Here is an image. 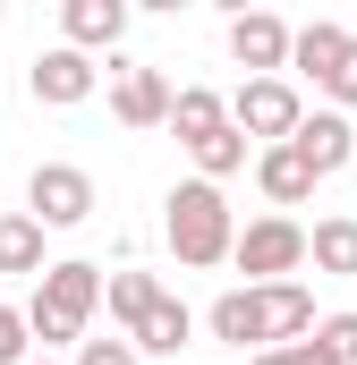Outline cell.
I'll list each match as a JSON object with an SVG mask.
<instances>
[{
    "label": "cell",
    "instance_id": "26",
    "mask_svg": "<svg viewBox=\"0 0 357 365\" xmlns=\"http://www.w3.org/2000/svg\"><path fill=\"white\" fill-rule=\"evenodd\" d=\"M128 9H154V17H178V9H196V0H128Z\"/></svg>",
    "mask_w": 357,
    "mask_h": 365
},
{
    "label": "cell",
    "instance_id": "1",
    "mask_svg": "<svg viewBox=\"0 0 357 365\" xmlns=\"http://www.w3.org/2000/svg\"><path fill=\"white\" fill-rule=\"evenodd\" d=\"M17 314H26V340H43V349H77L86 323L102 314V264H86V255L43 264V272H34V297H26Z\"/></svg>",
    "mask_w": 357,
    "mask_h": 365
},
{
    "label": "cell",
    "instance_id": "14",
    "mask_svg": "<svg viewBox=\"0 0 357 365\" xmlns=\"http://www.w3.org/2000/svg\"><path fill=\"white\" fill-rule=\"evenodd\" d=\"M204 331H213L221 349H264V306H256V280H247V289H221V297L204 306Z\"/></svg>",
    "mask_w": 357,
    "mask_h": 365
},
{
    "label": "cell",
    "instance_id": "23",
    "mask_svg": "<svg viewBox=\"0 0 357 365\" xmlns=\"http://www.w3.org/2000/svg\"><path fill=\"white\" fill-rule=\"evenodd\" d=\"M77 365H145V349L128 331H111V340H77Z\"/></svg>",
    "mask_w": 357,
    "mask_h": 365
},
{
    "label": "cell",
    "instance_id": "18",
    "mask_svg": "<svg viewBox=\"0 0 357 365\" xmlns=\"http://www.w3.org/2000/svg\"><path fill=\"white\" fill-rule=\"evenodd\" d=\"M0 272L9 280L43 272V221H34V212H0Z\"/></svg>",
    "mask_w": 357,
    "mask_h": 365
},
{
    "label": "cell",
    "instance_id": "12",
    "mask_svg": "<svg viewBox=\"0 0 357 365\" xmlns=\"http://www.w3.org/2000/svg\"><path fill=\"white\" fill-rule=\"evenodd\" d=\"M145 357H178L187 340H196V314H187V297H171V289H154V306L136 314V331H128Z\"/></svg>",
    "mask_w": 357,
    "mask_h": 365
},
{
    "label": "cell",
    "instance_id": "27",
    "mask_svg": "<svg viewBox=\"0 0 357 365\" xmlns=\"http://www.w3.org/2000/svg\"><path fill=\"white\" fill-rule=\"evenodd\" d=\"M213 9H221V17H238V9H264V0H213Z\"/></svg>",
    "mask_w": 357,
    "mask_h": 365
},
{
    "label": "cell",
    "instance_id": "19",
    "mask_svg": "<svg viewBox=\"0 0 357 365\" xmlns=\"http://www.w3.org/2000/svg\"><path fill=\"white\" fill-rule=\"evenodd\" d=\"M221 119H230V102L213 86H171V119H162V128H178V145L204 136V128H221Z\"/></svg>",
    "mask_w": 357,
    "mask_h": 365
},
{
    "label": "cell",
    "instance_id": "2",
    "mask_svg": "<svg viewBox=\"0 0 357 365\" xmlns=\"http://www.w3.org/2000/svg\"><path fill=\"white\" fill-rule=\"evenodd\" d=\"M162 238H171L178 272H213V264H230L238 212H230L221 179H178V187H171V204H162Z\"/></svg>",
    "mask_w": 357,
    "mask_h": 365
},
{
    "label": "cell",
    "instance_id": "16",
    "mask_svg": "<svg viewBox=\"0 0 357 365\" xmlns=\"http://www.w3.org/2000/svg\"><path fill=\"white\" fill-rule=\"evenodd\" d=\"M247 153H256V145H247V128H230V119H221V128H204V136H187L196 179H238V170H247Z\"/></svg>",
    "mask_w": 357,
    "mask_h": 365
},
{
    "label": "cell",
    "instance_id": "15",
    "mask_svg": "<svg viewBox=\"0 0 357 365\" xmlns=\"http://www.w3.org/2000/svg\"><path fill=\"white\" fill-rule=\"evenodd\" d=\"M256 187H264V204H306L323 179H315V170L298 162V145L281 136V145H256Z\"/></svg>",
    "mask_w": 357,
    "mask_h": 365
},
{
    "label": "cell",
    "instance_id": "28",
    "mask_svg": "<svg viewBox=\"0 0 357 365\" xmlns=\"http://www.w3.org/2000/svg\"><path fill=\"white\" fill-rule=\"evenodd\" d=\"M17 365H51V357H34V349H26V357H17Z\"/></svg>",
    "mask_w": 357,
    "mask_h": 365
},
{
    "label": "cell",
    "instance_id": "21",
    "mask_svg": "<svg viewBox=\"0 0 357 365\" xmlns=\"http://www.w3.org/2000/svg\"><path fill=\"white\" fill-rule=\"evenodd\" d=\"M256 365H341L315 331H298V340H272V349H256Z\"/></svg>",
    "mask_w": 357,
    "mask_h": 365
},
{
    "label": "cell",
    "instance_id": "24",
    "mask_svg": "<svg viewBox=\"0 0 357 365\" xmlns=\"http://www.w3.org/2000/svg\"><path fill=\"white\" fill-rule=\"evenodd\" d=\"M315 340H323L341 365H357V314H323V323H315Z\"/></svg>",
    "mask_w": 357,
    "mask_h": 365
},
{
    "label": "cell",
    "instance_id": "9",
    "mask_svg": "<svg viewBox=\"0 0 357 365\" xmlns=\"http://www.w3.org/2000/svg\"><path fill=\"white\" fill-rule=\"evenodd\" d=\"M230 60H238L247 77H281V68H289V26H281L272 9H238V17H230Z\"/></svg>",
    "mask_w": 357,
    "mask_h": 365
},
{
    "label": "cell",
    "instance_id": "5",
    "mask_svg": "<svg viewBox=\"0 0 357 365\" xmlns=\"http://www.w3.org/2000/svg\"><path fill=\"white\" fill-rule=\"evenodd\" d=\"M26 93H34L43 110H77V102L102 93V68H94V51H77V43H51V51H34Z\"/></svg>",
    "mask_w": 357,
    "mask_h": 365
},
{
    "label": "cell",
    "instance_id": "4",
    "mask_svg": "<svg viewBox=\"0 0 357 365\" xmlns=\"http://www.w3.org/2000/svg\"><path fill=\"white\" fill-rule=\"evenodd\" d=\"M26 212H34L43 230H86V221H94V179L77 170V162H34Z\"/></svg>",
    "mask_w": 357,
    "mask_h": 365
},
{
    "label": "cell",
    "instance_id": "22",
    "mask_svg": "<svg viewBox=\"0 0 357 365\" xmlns=\"http://www.w3.org/2000/svg\"><path fill=\"white\" fill-rule=\"evenodd\" d=\"M323 102H332V110H357V34H349V51H341V60H332V77H323Z\"/></svg>",
    "mask_w": 357,
    "mask_h": 365
},
{
    "label": "cell",
    "instance_id": "17",
    "mask_svg": "<svg viewBox=\"0 0 357 365\" xmlns=\"http://www.w3.org/2000/svg\"><path fill=\"white\" fill-rule=\"evenodd\" d=\"M306 264L332 272V280H357V221H349V212H332V221L306 230Z\"/></svg>",
    "mask_w": 357,
    "mask_h": 365
},
{
    "label": "cell",
    "instance_id": "11",
    "mask_svg": "<svg viewBox=\"0 0 357 365\" xmlns=\"http://www.w3.org/2000/svg\"><path fill=\"white\" fill-rule=\"evenodd\" d=\"M256 306H264V349L315 331V289H306L298 272H289V280H256Z\"/></svg>",
    "mask_w": 357,
    "mask_h": 365
},
{
    "label": "cell",
    "instance_id": "13",
    "mask_svg": "<svg viewBox=\"0 0 357 365\" xmlns=\"http://www.w3.org/2000/svg\"><path fill=\"white\" fill-rule=\"evenodd\" d=\"M341 51H349V26H332V17H315V26H289V68H281V77H306V86H323Z\"/></svg>",
    "mask_w": 357,
    "mask_h": 365
},
{
    "label": "cell",
    "instance_id": "10",
    "mask_svg": "<svg viewBox=\"0 0 357 365\" xmlns=\"http://www.w3.org/2000/svg\"><path fill=\"white\" fill-rule=\"evenodd\" d=\"M128 0H60V43H77V51H119V34H128Z\"/></svg>",
    "mask_w": 357,
    "mask_h": 365
},
{
    "label": "cell",
    "instance_id": "25",
    "mask_svg": "<svg viewBox=\"0 0 357 365\" xmlns=\"http://www.w3.org/2000/svg\"><path fill=\"white\" fill-rule=\"evenodd\" d=\"M26 349H34V340H26V314H17V306L0 297V365H17Z\"/></svg>",
    "mask_w": 357,
    "mask_h": 365
},
{
    "label": "cell",
    "instance_id": "8",
    "mask_svg": "<svg viewBox=\"0 0 357 365\" xmlns=\"http://www.w3.org/2000/svg\"><path fill=\"white\" fill-rule=\"evenodd\" d=\"M289 145H298V162L315 170V179H332V170H349L357 162V128H349V110H298V128H289Z\"/></svg>",
    "mask_w": 357,
    "mask_h": 365
},
{
    "label": "cell",
    "instance_id": "3",
    "mask_svg": "<svg viewBox=\"0 0 357 365\" xmlns=\"http://www.w3.org/2000/svg\"><path fill=\"white\" fill-rule=\"evenodd\" d=\"M230 264L247 280H289V272H306V230L289 212H264V221H247L230 238Z\"/></svg>",
    "mask_w": 357,
    "mask_h": 365
},
{
    "label": "cell",
    "instance_id": "20",
    "mask_svg": "<svg viewBox=\"0 0 357 365\" xmlns=\"http://www.w3.org/2000/svg\"><path fill=\"white\" fill-rule=\"evenodd\" d=\"M154 289H162L154 272H102V306H111V323H119V331H136V314L154 306Z\"/></svg>",
    "mask_w": 357,
    "mask_h": 365
},
{
    "label": "cell",
    "instance_id": "7",
    "mask_svg": "<svg viewBox=\"0 0 357 365\" xmlns=\"http://www.w3.org/2000/svg\"><path fill=\"white\" fill-rule=\"evenodd\" d=\"M111 119L136 128V136L162 128V119H171V77H162V68H136V60L111 51Z\"/></svg>",
    "mask_w": 357,
    "mask_h": 365
},
{
    "label": "cell",
    "instance_id": "6",
    "mask_svg": "<svg viewBox=\"0 0 357 365\" xmlns=\"http://www.w3.org/2000/svg\"><path fill=\"white\" fill-rule=\"evenodd\" d=\"M298 86L289 77H247V86L230 93V128H247V145H281L289 128H298Z\"/></svg>",
    "mask_w": 357,
    "mask_h": 365
}]
</instances>
